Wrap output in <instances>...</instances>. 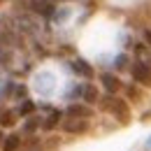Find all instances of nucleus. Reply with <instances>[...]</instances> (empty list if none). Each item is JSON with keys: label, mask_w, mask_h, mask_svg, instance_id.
Returning <instances> with one entry per match:
<instances>
[{"label": "nucleus", "mask_w": 151, "mask_h": 151, "mask_svg": "<svg viewBox=\"0 0 151 151\" xmlns=\"http://www.w3.org/2000/svg\"><path fill=\"white\" fill-rule=\"evenodd\" d=\"M102 109L105 112H112L119 121H128L130 119V112H128V105L123 102V100H119V98H114V95H105V100H102Z\"/></svg>", "instance_id": "1"}, {"label": "nucleus", "mask_w": 151, "mask_h": 151, "mask_svg": "<svg viewBox=\"0 0 151 151\" xmlns=\"http://www.w3.org/2000/svg\"><path fill=\"white\" fill-rule=\"evenodd\" d=\"M33 84H35V91L40 95H51L56 91V77L51 75V72H40V75H35Z\"/></svg>", "instance_id": "2"}, {"label": "nucleus", "mask_w": 151, "mask_h": 151, "mask_svg": "<svg viewBox=\"0 0 151 151\" xmlns=\"http://www.w3.org/2000/svg\"><path fill=\"white\" fill-rule=\"evenodd\" d=\"M30 9L42 19H51L54 12H56V5L51 0H30Z\"/></svg>", "instance_id": "3"}, {"label": "nucleus", "mask_w": 151, "mask_h": 151, "mask_svg": "<svg viewBox=\"0 0 151 151\" xmlns=\"http://www.w3.org/2000/svg\"><path fill=\"white\" fill-rule=\"evenodd\" d=\"M132 72V79L137 84H144V86H151V68L149 65H142V63H135L130 68Z\"/></svg>", "instance_id": "4"}, {"label": "nucleus", "mask_w": 151, "mask_h": 151, "mask_svg": "<svg viewBox=\"0 0 151 151\" xmlns=\"http://www.w3.org/2000/svg\"><path fill=\"white\" fill-rule=\"evenodd\" d=\"M86 128H88V119H72V116H68V121H63V130L72 132V135L84 132Z\"/></svg>", "instance_id": "5"}, {"label": "nucleus", "mask_w": 151, "mask_h": 151, "mask_svg": "<svg viewBox=\"0 0 151 151\" xmlns=\"http://www.w3.org/2000/svg\"><path fill=\"white\" fill-rule=\"evenodd\" d=\"M60 116H63V114L58 112V109H54V107H47V116L42 119V123H40V126H42L44 130H54L58 123H60Z\"/></svg>", "instance_id": "6"}, {"label": "nucleus", "mask_w": 151, "mask_h": 151, "mask_svg": "<svg viewBox=\"0 0 151 151\" xmlns=\"http://www.w3.org/2000/svg\"><path fill=\"white\" fill-rule=\"evenodd\" d=\"M65 114L72 116V119H91L93 109H91L88 105H79V102H75V105H70V107L65 109Z\"/></svg>", "instance_id": "7"}, {"label": "nucleus", "mask_w": 151, "mask_h": 151, "mask_svg": "<svg viewBox=\"0 0 151 151\" xmlns=\"http://www.w3.org/2000/svg\"><path fill=\"white\" fill-rule=\"evenodd\" d=\"M100 84L105 86V91H107V95H114L119 88H121V81H119V77L109 75V72H105V75L100 77Z\"/></svg>", "instance_id": "8"}, {"label": "nucleus", "mask_w": 151, "mask_h": 151, "mask_svg": "<svg viewBox=\"0 0 151 151\" xmlns=\"http://www.w3.org/2000/svg\"><path fill=\"white\" fill-rule=\"evenodd\" d=\"M70 65H72V72H77V75L86 77V79H91V77H93V68H91L84 58H75Z\"/></svg>", "instance_id": "9"}, {"label": "nucleus", "mask_w": 151, "mask_h": 151, "mask_svg": "<svg viewBox=\"0 0 151 151\" xmlns=\"http://www.w3.org/2000/svg\"><path fill=\"white\" fill-rule=\"evenodd\" d=\"M135 56H137V63L151 68V49L147 44H137V47H135Z\"/></svg>", "instance_id": "10"}, {"label": "nucleus", "mask_w": 151, "mask_h": 151, "mask_svg": "<svg viewBox=\"0 0 151 151\" xmlns=\"http://www.w3.org/2000/svg\"><path fill=\"white\" fill-rule=\"evenodd\" d=\"M81 102H95L98 100V91H95L93 84H81Z\"/></svg>", "instance_id": "11"}, {"label": "nucleus", "mask_w": 151, "mask_h": 151, "mask_svg": "<svg viewBox=\"0 0 151 151\" xmlns=\"http://www.w3.org/2000/svg\"><path fill=\"white\" fill-rule=\"evenodd\" d=\"M19 144H21L19 135H9V137H5V142H2V151H17Z\"/></svg>", "instance_id": "12"}, {"label": "nucleus", "mask_w": 151, "mask_h": 151, "mask_svg": "<svg viewBox=\"0 0 151 151\" xmlns=\"http://www.w3.org/2000/svg\"><path fill=\"white\" fill-rule=\"evenodd\" d=\"M33 112H35V102L28 100V98L21 100V105H19V114H21V116H28V114H33Z\"/></svg>", "instance_id": "13"}, {"label": "nucleus", "mask_w": 151, "mask_h": 151, "mask_svg": "<svg viewBox=\"0 0 151 151\" xmlns=\"http://www.w3.org/2000/svg\"><path fill=\"white\" fill-rule=\"evenodd\" d=\"M68 19H70V9H68V7L56 9V12H54V17H51V21H54V23H63V21H68Z\"/></svg>", "instance_id": "14"}, {"label": "nucleus", "mask_w": 151, "mask_h": 151, "mask_svg": "<svg viewBox=\"0 0 151 151\" xmlns=\"http://www.w3.org/2000/svg\"><path fill=\"white\" fill-rule=\"evenodd\" d=\"M14 88H17V84L14 81H2V86H0V98H9V95H14Z\"/></svg>", "instance_id": "15"}, {"label": "nucleus", "mask_w": 151, "mask_h": 151, "mask_svg": "<svg viewBox=\"0 0 151 151\" xmlns=\"http://www.w3.org/2000/svg\"><path fill=\"white\" fill-rule=\"evenodd\" d=\"M14 116H17V112H0V123L2 126H14Z\"/></svg>", "instance_id": "16"}, {"label": "nucleus", "mask_w": 151, "mask_h": 151, "mask_svg": "<svg viewBox=\"0 0 151 151\" xmlns=\"http://www.w3.org/2000/svg\"><path fill=\"white\" fill-rule=\"evenodd\" d=\"M126 65H128V56H126V54H119V56L114 58V68H116V70H123Z\"/></svg>", "instance_id": "17"}, {"label": "nucleus", "mask_w": 151, "mask_h": 151, "mask_svg": "<svg viewBox=\"0 0 151 151\" xmlns=\"http://www.w3.org/2000/svg\"><path fill=\"white\" fill-rule=\"evenodd\" d=\"M12 98H17V100H26V86L23 84H17V88H14V95Z\"/></svg>", "instance_id": "18"}, {"label": "nucleus", "mask_w": 151, "mask_h": 151, "mask_svg": "<svg viewBox=\"0 0 151 151\" xmlns=\"http://www.w3.org/2000/svg\"><path fill=\"white\" fill-rule=\"evenodd\" d=\"M40 123H42L40 119H28V123L23 126V130H26V132H33V130H35V128L40 126Z\"/></svg>", "instance_id": "19"}, {"label": "nucleus", "mask_w": 151, "mask_h": 151, "mask_svg": "<svg viewBox=\"0 0 151 151\" xmlns=\"http://www.w3.org/2000/svg\"><path fill=\"white\" fill-rule=\"evenodd\" d=\"M144 40H147V47L151 49V30H144Z\"/></svg>", "instance_id": "20"}, {"label": "nucleus", "mask_w": 151, "mask_h": 151, "mask_svg": "<svg viewBox=\"0 0 151 151\" xmlns=\"http://www.w3.org/2000/svg\"><path fill=\"white\" fill-rule=\"evenodd\" d=\"M144 149H147V151H151V137L147 139V142H144Z\"/></svg>", "instance_id": "21"}, {"label": "nucleus", "mask_w": 151, "mask_h": 151, "mask_svg": "<svg viewBox=\"0 0 151 151\" xmlns=\"http://www.w3.org/2000/svg\"><path fill=\"white\" fill-rule=\"evenodd\" d=\"M2 139H5V137H2V132H0V142H2Z\"/></svg>", "instance_id": "22"}]
</instances>
